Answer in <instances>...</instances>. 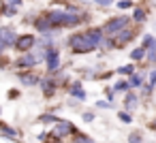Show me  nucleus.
Returning a JSON list of instances; mask_svg holds the SVG:
<instances>
[{"label": "nucleus", "instance_id": "obj_5", "mask_svg": "<svg viewBox=\"0 0 156 143\" xmlns=\"http://www.w3.org/2000/svg\"><path fill=\"white\" fill-rule=\"evenodd\" d=\"M0 39L5 41V45H15V32L11 28H0Z\"/></svg>", "mask_w": 156, "mask_h": 143}, {"label": "nucleus", "instance_id": "obj_15", "mask_svg": "<svg viewBox=\"0 0 156 143\" xmlns=\"http://www.w3.org/2000/svg\"><path fill=\"white\" fill-rule=\"evenodd\" d=\"M137 22H143L145 19V13H143V9H135V15H133Z\"/></svg>", "mask_w": 156, "mask_h": 143}, {"label": "nucleus", "instance_id": "obj_6", "mask_svg": "<svg viewBox=\"0 0 156 143\" xmlns=\"http://www.w3.org/2000/svg\"><path fill=\"white\" fill-rule=\"evenodd\" d=\"M130 39H133V32H130V30H118V32H115V45H120V47L126 45Z\"/></svg>", "mask_w": 156, "mask_h": 143}, {"label": "nucleus", "instance_id": "obj_28", "mask_svg": "<svg viewBox=\"0 0 156 143\" xmlns=\"http://www.w3.org/2000/svg\"><path fill=\"white\" fill-rule=\"evenodd\" d=\"M5 47H7V45H5V41H2V39H0V54H2V51H5Z\"/></svg>", "mask_w": 156, "mask_h": 143}, {"label": "nucleus", "instance_id": "obj_12", "mask_svg": "<svg viewBox=\"0 0 156 143\" xmlns=\"http://www.w3.org/2000/svg\"><path fill=\"white\" fill-rule=\"evenodd\" d=\"M137 107V96L135 94H128L126 96V109H135Z\"/></svg>", "mask_w": 156, "mask_h": 143}, {"label": "nucleus", "instance_id": "obj_7", "mask_svg": "<svg viewBox=\"0 0 156 143\" xmlns=\"http://www.w3.org/2000/svg\"><path fill=\"white\" fill-rule=\"evenodd\" d=\"M54 132H56L58 137H62V134H69V132H73V124L58 120V122H56V130H54Z\"/></svg>", "mask_w": 156, "mask_h": 143}, {"label": "nucleus", "instance_id": "obj_24", "mask_svg": "<svg viewBox=\"0 0 156 143\" xmlns=\"http://www.w3.org/2000/svg\"><path fill=\"white\" fill-rule=\"evenodd\" d=\"M96 107H101V109H103V107H105V109H109L111 105H109V103H105V100H98V103H96Z\"/></svg>", "mask_w": 156, "mask_h": 143}, {"label": "nucleus", "instance_id": "obj_21", "mask_svg": "<svg viewBox=\"0 0 156 143\" xmlns=\"http://www.w3.org/2000/svg\"><path fill=\"white\" fill-rule=\"evenodd\" d=\"M41 122H43V124H49V122H58V120H56L54 115H41Z\"/></svg>", "mask_w": 156, "mask_h": 143}, {"label": "nucleus", "instance_id": "obj_29", "mask_svg": "<svg viewBox=\"0 0 156 143\" xmlns=\"http://www.w3.org/2000/svg\"><path fill=\"white\" fill-rule=\"evenodd\" d=\"M9 2H11L13 7H20V2H22V0H9Z\"/></svg>", "mask_w": 156, "mask_h": 143}, {"label": "nucleus", "instance_id": "obj_10", "mask_svg": "<svg viewBox=\"0 0 156 143\" xmlns=\"http://www.w3.org/2000/svg\"><path fill=\"white\" fill-rule=\"evenodd\" d=\"M49 28H51V22H49V19H39V22H37V30L47 32Z\"/></svg>", "mask_w": 156, "mask_h": 143}, {"label": "nucleus", "instance_id": "obj_3", "mask_svg": "<svg viewBox=\"0 0 156 143\" xmlns=\"http://www.w3.org/2000/svg\"><path fill=\"white\" fill-rule=\"evenodd\" d=\"M37 45V39L34 37H30V34H24V37H17V41H15V47L20 49V51H28L30 47H34Z\"/></svg>", "mask_w": 156, "mask_h": 143}, {"label": "nucleus", "instance_id": "obj_19", "mask_svg": "<svg viewBox=\"0 0 156 143\" xmlns=\"http://www.w3.org/2000/svg\"><path fill=\"white\" fill-rule=\"evenodd\" d=\"M118 7H120V9H130V7H133V2H130V0H120Z\"/></svg>", "mask_w": 156, "mask_h": 143}, {"label": "nucleus", "instance_id": "obj_14", "mask_svg": "<svg viewBox=\"0 0 156 143\" xmlns=\"http://www.w3.org/2000/svg\"><path fill=\"white\" fill-rule=\"evenodd\" d=\"M0 130H2L7 137H17V132H15V130H11V128H7L5 124H0Z\"/></svg>", "mask_w": 156, "mask_h": 143}, {"label": "nucleus", "instance_id": "obj_11", "mask_svg": "<svg viewBox=\"0 0 156 143\" xmlns=\"http://www.w3.org/2000/svg\"><path fill=\"white\" fill-rule=\"evenodd\" d=\"M20 79H22L24 85H34V83H39V79H37L34 75H22Z\"/></svg>", "mask_w": 156, "mask_h": 143}, {"label": "nucleus", "instance_id": "obj_30", "mask_svg": "<svg viewBox=\"0 0 156 143\" xmlns=\"http://www.w3.org/2000/svg\"><path fill=\"white\" fill-rule=\"evenodd\" d=\"M152 128H156V120H154V122H152Z\"/></svg>", "mask_w": 156, "mask_h": 143}, {"label": "nucleus", "instance_id": "obj_22", "mask_svg": "<svg viewBox=\"0 0 156 143\" xmlns=\"http://www.w3.org/2000/svg\"><path fill=\"white\" fill-rule=\"evenodd\" d=\"M130 83L139 88V85H141V77H139V75H133V77H130Z\"/></svg>", "mask_w": 156, "mask_h": 143}, {"label": "nucleus", "instance_id": "obj_25", "mask_svg": "<svg viewBox=\"0 0 156 143\" xmlns=\"http://www.w3.org/2000/svg\"><path fill=\"white\" fill-rule=\"evenodd\" d=\"M154 83H156V71L150 73V85H154Z\"/></svg>", "mask_w": 156, "mask_h": 143}, {"label": "nucleus", "instance_id": "obj_13", "mask_svg": "<svg viewBox=\"0 0 156 143\" xmlns=\"http://www.w3.org/2000/svg\"><path fill=\"white\" fill-rule=\"evenodd\" d=\"M143 54H145V51H143V47H137V49H133L130 58H133V60H141V58H143Z\"/></svg>", "mask_w": 156, "mask_h": 143}, {"label": "nucleus", "instance_id": "obj_8", "mask_svg": "<svg viewBox=\"0 0 156 143\" xmlns=\"http://www.w3.org/2000/svg\"><path fill=\"white\" fill-rule=\"evenodd\" d=\"M37 62H39V60H37V56H34V54H32V56H22V58L17 60V64H20V66H34Z\"/></svg>", "mask_w": 156, "mask_h": 143}, {"label": "nucleus", "instance_id": "obj_9", "mask_svg": "<svg viewBox=\"0 0 156 143\" xmlns=\"http://www.w3.org/2000/svg\"><path fill=\"white\" fill-rule=\"evenodd\" d=\"M71 94H73V96H77V98H81V100H86V92L81 90V85H79V83H75V85L71 88Z\"/></svg>", "mask_w": 156, "mask_h": 143}, {"label": "nucleus", "instance_id": "obj_4", "mask_svg": "<svg viewBox=\"0 0 156 143\" xmlns=\"http://www.w3.org/2000/svg\"><path fill=\"white\" fill-rule=\"evenodd\" d=\"M47 68H49V73H54V71H58V64H60V58H58V51L56 49H47Z\"/></svg>", "mask_w": 156, "mask_h": 143}, {"label": "nucleus", "instance_id": "obj_17", "mask_svg": "<svg viewBox=\"0 0 156 143\" xmlns=\"http://www.w3.org/2000/svg\"><path fill=\"white\" fill-rule=\"evenodd\" d=\"M126 90H128V83H124V81L115 83V92H126Z\"/></svg>", "mask_w": 156, "mask_h": 143}, {"label": "nucleus", "instance_id": "obj_26", "mask_svg": "<svg viewBox=\"0 0 156 143\" xmlns=\"http://www.w3.org/2000/svg\"><path fill=\"white\" fill-rule=\"evenodd\" d=\"M94 2H96V5H101V7H107L111 0H94Z\"/></svg>", "mask_w": 156, "mask_h": 143}, {"label": "nucleus", "instance_id": "obj_18", "mask_svg": "<svg viewBox=\"0 0 156 143\" xmlns=\"http://www.w3.org/2000/svg\"><path fill=\"white\" fill-rule=\"evenodd\" d=\"M73 143H92V139H90V137H83V134H79V137H77Z\"/></svg>", "mask_w": 156, "mask_h": 143}, {"label": "nucleus", "instance_id": "obj_27", "mask_svg": "<svg viewBox=\"0 0 156 143\" xmlns=\"http://www.w3.org/2000/svg\"><path fill=\"white\" fill-rule=\"evenodd\" d=\"M120 120H122V122H130V115H128V113H120Z\"/></svg>", "mask_w": 156, "mask_h": 143}, {"label": "nucleus", "instance_id": "obj_23", "mask_svg": "<svg viewBox=\"0 0 156 143\" xmlns=\"http://www.w3.org/2000/svg\"><path fill=\"white\" fill-rule=\"evenodd\" d=\"M130 143H141V137L135 132V134H130Z\"/></svg>", "mask_w": 156, "mask_h": 143}, {"label": "nucleus", "instance_id": "obj_1", "mask_svg": "<svg viewBox=\"0 0 156 143\" xmlns=\"http://www.w3.org/2000/svg\"><path fill=\"white\" fill-rule=\"evenodd\" d=\"M101 39H103V30H92L88 34H75V37H71L69 47L75 54H88L101 45Z\"/></svg>", "mask_w": 156, "mask_h": 143}, {"label": "nucleus", "instance_id": "obj_2", "mask_svg": "<svg viewBox=\"0 0 156 143\" xmlns=\"http://www.w3.org/2000/svg\"><path fill=\"white\" fill-rule=\"evenodd\" d=\"M126 22H128V17H118V19H111L109 24H105L103 32H105V34H115L118 30H122V28L126 26Z\"/></svg>", "mask_w": 156, "mask_h": 143}, {"label": "nucleus", "instance_id": "obj_16", "mask_svg": "<svg viewBox=\"0 0 156 143\" xmlns=\"http://www.w3.org/2000/svg\"><path fill=\"white\" fill-rule=\"evenodd\" d=\"M118 73H120V75H130V73H133V66H120Z\"/></svg>", "mask_w": 156, "mask_h": 143}, {"label": "nucleus", "instance_id": "obj_20", "mask_svg": "<svg viewBox=\"0 0 156 143\" xmlns=\"http://www.w3.org/2000/svg\"><path fill=\"white\" fill-rule=\"evenodd\" d=\"M154 43H156V41H154V39H152V37H150V34H147V37H145V39H143V47H152V45H154Z\"/></svg>", "mask_w": 156, "mask_h": 143}]
</instances>
